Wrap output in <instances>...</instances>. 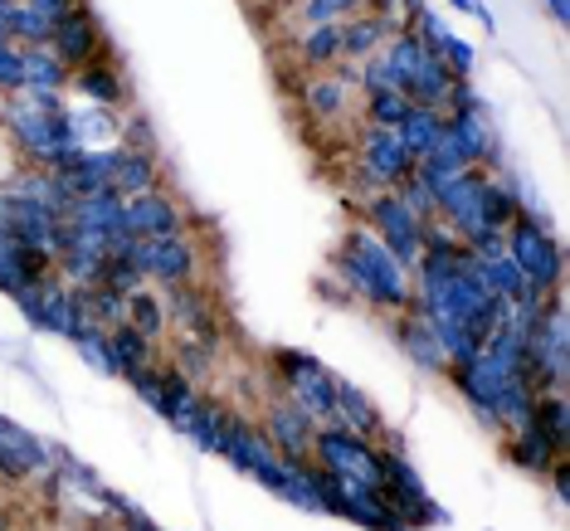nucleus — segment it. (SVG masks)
<instances>
[{
	"label": "nucleus",
	"mask_w": 570,
	"mask_h": 531,
	"mask_svg": "<svg viewBox=\"0 0 570 531\" xmlns=\"http://www.w3.org/2000/svg\"><path fill=\"white\" fill-rule=\"evenodd\" d=\"M332 274L342 278L346 293L361 297V303L375 307V313H385V317L405 313L410 297H414L410 268L371 235L366 219H352V225L342 229V239H336V249H332Z\"/></svg>",
	"instance_id": "obj_1"
},
{
	"label": "nucleus",
	"mask_w": 570,
	"mask_h": 531,
	"mask_svg": "<svg viewBox=\"0 0 570 531\" xmlns=\"http://www.w3.org/2000/svg\"><path fill=\"white\" fill-rule=\"evenodd\" d=\"M0 127H6L10 147L20 151V166L69 171L83 157L69 132V102H63V94H6L0 98Z\"/></svg>",
	"instance_id": "obj_2"
},
{
	"label": "nucleus",
	"mask_w": 570,
	"mask_h": 531,
	"mask_svg": "<svg viewBox=\"0 0 570 531\" xmlns=\"http://www.w3.org/2000/svg\"><path fill=\"white\" fill-rule=\"evenodd\" d=\"M502 249L512 254V264L527 274L531 297H551L566 288V249L547 225V215H517L502 229Z\"/></svg>",
	"instance_id": "obj_3"
},
{
	"label": "nucleus",
	"mask_w": 570,
	"mask_h": 531,
	"mask_svg": "<svg viewBox=\"0 0 570 531\" xmlns=\"http://www.w3.org/2000/svg\"><path fill=\"white\" fill-rule=\"evenodd\" d=\"M381 459H385V478H381V498H385V508H391L410 531L449 527V512L439 508L434 492L424 488V478H420V469L410 463V453H405V444H400V439L381 444Z\"/></svg>",
	"instance_id": "obj_4"
},
{
	"label": "nucleus",
	"mask_w": 570,
	"mask_h": 531,
	"mask_svg": "<svg viewBox=\"0 0 570 531\" xmlns=\"http://www.w3.org/2000/svg\"><path fill=\"white\" fill-rule=\"evenodd\" d=\"M527 366L531 385L541 391H566L570 385V322H566V288L541 303L537 322L527 332Z\"/></svg>",
	"instance_id": "obj_5"
},
{
	"label": "nucleus",
	"mask_w": 570,
	"mask_h": 531,
	"mask_svg": "<svg viewBox=\"0 0 570 531\" xmlns=\"http://www.w3.org/2000/svg\"><path fill=\"white\" fill-rule=\"evenodd\" d=\"M385 59H391L395 83L410 102H420V108H449V94H453V83H459V73H453L439 55H430L410 30L391 35Z\"/></svg>",
	"instance_id": "obj_6"
},
{
	"label": "nucleus",
	"mask_w": 570,
	"mask_h": 531,
	"mask_svg": "<svg viewBox=\"0 0 570 531\" xmlns=\"http://www.w3.org/2000/svg\"><path fill=\"white\" fill-rule=\"evenodd\" d=\"M268 371H274V391L288 395L293 405H303L317 424H332V410H336V395H332V381L336 371H327L313 352H297V346H278L268 356Z\"/></svg>",
	"instance_id": "obj_7"
},
{
	"label": "nucleus",
	"mask_w": 570,
	"mask_h": 531,
	"mask_svg": "<svg viewBox=\"0 0 570 531\" xmlns=\"http://www.w3.org/2000/svg\"><path fill=\"white\" fill-rule=\"evenodd\" d=\"M127 258L141 268V278H147L151 288L200 283L205 264H210V254H205V244H200L196 229H186V235H166V239H137Z\"/></svg>",
	"instance_id": "obj_8"
},
{
	"label": "nucleus",
	"mask_w": 570,
	"mask_h": 531,
	"mask_svg": "<svg viewBox=\"0 0 570 531\" xmlns=\"http://www.w3.org/2000/svg\"><path fill=\"white\" fill-rule=\"evenodd\" d=\"M313 463L322 473H332V478H356V483H371V488H381V478H385L381 444H371V439L342 430V424H317Z\"/></svg>",
	"instance_id": "obj_9"
},
{
	"label": "nucleus",
	"mask_w": 570,
	"mask_h": 531,
	"mask_svg": "<svg viewBox=\"0 0 570 531\" xmlns=\"http://www.w3.org/2000/svg\"><path fill=\"white\" fill-rule=\"evenodd\" d=\"M16 307H20V317L30 322L35 332L59 336V342H73V336L88 332L83 307H79V293H73L59 274H49L45 283H30V288L16 297Z\"/></svg>",
	"instance_id": "obj_10"
},
{
	"label": "nucleus",
	"mask_w": 570,
	"mask_h": 531,
	"mask_svg": "<svg viewBox=\"0 0 570 531\" xmlns=\"http://www.w3.org/2000/svg\"><path fill=\"white\" fill-rule=\"evenodd\" d=\"M356 219H366L371 235L381 239L385 249H391L405 268L420 264V249H424V219L414 215L410 205L395 196V190H381V196H371V200L356 210Z\"/></svg>",
	"instance_id": "obj_11"
},
{
	"label": "nucleus",
	"mask_w": 570,
	"mask_h": 531,
	"mask_svg": "<svg viewBox=\"0 0 570 531\" xmlns=\"http://www.w3.org/2000/svg\"><path fill=\"white\" fill-rule=\"evenodd\" d=\"M161 303H166V327H171V336H190V342H205V346H215V352H225V317H219L205 283L161 288Z\"/></svg>",
	"instance_id": "obj_12"
},
{
	"label": "nucleus",
	"mask_w": 570,
	"mask_h": 531,
	"mask_svg": "<svg viewBox=\"0 0 570 531\" xmlns=\"http://www.w3.org/2000/svg\"><path fill=\"white\" fill-rule=\"evenodd\" d=\"M55 473V453L49 439H40L30 424L0 414V483L24 488V483H45Z\"/></svg>",
	"instance_id": "obj_13"
},
{
	"label": "nucleus",
	"mask_w": 570,
	"mask_h": 531,
	"mask_svg": "<svg viewBox=\"0 0 570 531\" xmlns=\"http://www.w3.org/2000/svg\"><path fill=\"white\" fill-rule=\"evenodd\" d=\"M297 102L313 122H346L361 108V88H356V63H336V69L307 73L297 88Z\"/></svg>",
	"instance_id": "obj_14"
},
{
	"label": "nucleus",
	"mask_w": 570,
	"mask_h": 531,
	"mask_svg": "<svg viewBox=\"0 0 570 531\" xmlns=\"http://www.w3.org/2000/svg\"><path fill=\"white\" fill-rule=\"evenodd\" d=\"M352 166L356 171H366L381 190H395L420 161L405 151V141H400L395 127H361L356 147H352Z\"/></svg>",
	"instance_id": "obj_15"
},
{
	"label": "nucleus",
	"mask_w": 570,
	"mask_h": 531,
	"mask_svg": "<svg viewBox=\"0 0 570 531\" xmlns=\"http://www.w3.org/2000/svg\"><path fill=\"white\" fill-rule=\"evenodd\" d=\"M122 229L132 239H166V235H186L190 210L180 205L176 190H147V196L122 200Z\"/></svg>",
	"instance_id": "obj_16"
},
{
	"label": "nucleus",
	"mask_w": 570,
	"mask_h": 531,
	"mask_svg": "<svg viewBox=\"0 0 570 531\" xmlns=\"http://www.w3.org/2000/svg\"><path fill=\"white\" fill-rule=\"evenodd\" d=\"M49 49L69 63V73L73 69H83V63H94L102 55H112V45H108V30H102V20H98V10L88 6H73L69 16H63L55 24V35H49Z\"/></svg>",
	"instance_id": "obj_17"
},
{
	"label": "nucleus",
	"mask_w": 570,
	"mask_h": 531,
	"mask_svg": "<svg viewBox=\"0 0 570 531\" xmlns=\"http://www.w3.org/2000/svg\"><path fill=\"white\" fill-rule=\"evenodd\" d=\"M258 430L268 434V444H274L278 459H313V434H317V420L307 414L303 405H293L288 395H268L264 405V420H258Z\"/></svg>",
	"instance_id": "obj_18"
},
{
	"label": "nucleus",
	"mask_w": 570,
	"mask_h": 531,
	"mask_svg": "<svg viewBox=\"0 0 570 531\" xmlns=\"http://www.w3.org/2000/svg\"><path fill=\"white\" fill-rule=\"evenodd\" d=\"M405 30H410L424 49H430V55L444 59L449 69L459 73V79H473V69H478V49H473L469 40H463V35L453 30V24H449L444 16H439V10L420 6V10H414V16L405 20Z\"/></svg>",
	"instance_id": "obj_19"
},
{
	"label": "nucleus",
	"mask_w": 570,
	"mask_h": 531,
	"mask_svg": "<svg viewBox=\"0 0 570 531\" xmlns=\"http://www.w3.org/2000/svg\"><path fill=\"white\" fill-rule=\"evenodd\" d=\"M69 94H79L83 102H94V108H127L132 102V79H127V69L112 55H102L94 63H83V69L69 73Z\"/></svg>",
	"instance_id": "obj_20"
},
{
	"label": "nucleus",
	"mask_w": 570,
	"mask_h": 531,
	"mask_svg": "<svg viewBox=\"0 0 570 531\" xmlns=\"http://www.w3.org/2000/svg\"><path fill=\"white\" fill-rule=\"evenodd\" d=\"M59 215L40 210V205L30 200H16L0 190V229H10L20 244H30V249H40L45 258H59Z\"/></svg>",
	"instance_id": "obj_21"
},
{
	"label": "nucleus",
	"mask_w": 570,
	"mask_h": 531,
	"mask_svg": "<svg viewBox=\"0 0 570 531\" xmlns=\"http://www.w3.org/2000/svg\"><path fill=\"white\" fill-rule=\"evenodd\" d=\"M215 453H219V459H225L235 473H254L258 463L278 459L274 444H268V434L258 430V420H249V414H239V410H229L225 430H219V439H215Z\"/></svg>",
	"instance_id": "obj_22"
},
{
	"label": "nucleus",
	"mask_w": 570,
	"mask_h": 531,
	"mask_svg": "<svg viewBox=\"0 0 570 531\" xmlns=\"http://www.w3.org/2000/svg\"><path fill=\"white\" fill-rule=\"evenodd\" d=\"M49 274H55V258H45L40 249L20 244L10 229H0V293H6L10 303H16L30 283H45Z\"/></svg>",
	"instance_id": "obj_23"
},
{
	"label": "nucleus",
	"mask_w": 570,
	"mask_h": 531,
	"mask_svg": "<svg viewBox=\"0 0 570 531\" xmlns=\"http://www.w3.org/2000/svg\"><path fill=\"white\" fill-rule=\"evenodd\" d=\"M391 332H395V346L405 352L410 366H420L424 375H444L449 371V356H444V346H439L434 327L414 313V307H405V313L391 317Z\"/></svg>",
	"instance_id": "obj_24"
},
{
	"label": "nucleus",
	"mask_w": 570,
	"mask_h": 531,
	"mask_svg": "<svg viewBox=\"0 0 570 531\" xmlns=\"http://www.w3.org/2000/svg\"><path fill=\"white\" fill-rule=\"evenodd\" d=\"M332 395H336L332 424H342V430L371 439V444H385V414H381V405H375L366 391H361V385H352L346 375H336V381H332Z\"/></svg>",
	"instance_id": "obj_25"
},
{
	"label": "nucleus",
	"mask_w": 570,
	"mask_h": 531,
	"mask_svg": "<svg viewBox=\"0 0 570 531\" xmlns=\"http://www.w3.org/2000/svg\"><path fill=\"white\" fill-rule=\"evenodd\" d=\"M395 20L391 16H375V10H356V16L342 20V63H366L371 55H381L391 45Z\"/></svg>",
	"instance_id": "obj_26"
},
{
	"label": "nucleus",
	"mask_w": 570,
	"mask_h": 531,
	"mask_svg": "<svg viewBox=\"0 0 570 531\" xmlns=\"http://www.w3.org/2000/svg\"><path fill=\"white\" fill-rule=\"evenodd\" d=\"M122 200L132 196H147V190H161L166 186V171H161V151L157 147H122L118 157V171L108 180Z\"/></svg>",
	"instance_id": "obj_27"
},
{
	"label": "nucleus",
	"mask_w": 570,
	"mask_h": 531,
	"mask_svg": "<svg viewBox=\"0 0 570 531\" xmlns=\"http://www.w3.org/2000/svg\"><path fill=\"white\" fill-rule=\"evenodd\" d=\"M0 190H6V196H16V200L40 205V210L59 215V219H69V205H73V196L59 186V176L55 171H40V166H20L10 180H0Z\"/></svg>",
	"instance_id": "obj_28"
},
{
	"label": "nucleus",
	"mask_w": 570,
	"mask_h": 531,
	"mask_svg": "<svg viewBox=\"0 0 570 531\" xmlns=\"http://www.w3.org/2000/svg\"><path fill=\"white\" fill-rule=\"evenodd\" d=\"M200 381H190L186 371H176L171 361H161V420L171 424L176 434L190 430V420H196L200 410Z\"/></svg>",
	"instance_id": "obj_29"
},
{
	"label": "nucleus",
	"mask_w": 570,
	"mask_h": 531,
	"mask_svg": "<svg viewBox=\"0 0 570 531\" xmlns=\"http://www.w3.org/2000/svg\"><path fill=\"white\" fill-rule=\"evenodd\" d=\"M502 449H508V463H517L522 473H537V478H547L551 463L561 459V449L537 430V420H527V424H517L512 434H502Z\"/></svg>",
	"instance_id": "obj_30"
},
{
	"label": "nucleus",
	"mask_w": 570,
	"mask_h": 531,
	"mask_svg": "<svg viewBox=\"0 0 570 531\" xmlns=\"http://www.w3.org/2000/svg\"><path fill=\"white\" fill-rule=\"evenodd\" d=\"M127 112V108H122ZM122 112L118 108H69V132L79 141V151H102V147H122L118 132H122Z\"/></svg>",
	"instance_id": "obj_31"
},
{
	"label": "nucleus",
	"mask_w": 570,
	"mask_h": 531,
	"mask_svg": "<svg viewBox=\"0 0 570 531\" xmlns=\"http://www.w3.org/2000/svg\"><path fill=\"white\" fill-rule=\"evenodd\" d=\"M478 205H483V225L492 229V235H502V229H508L512 219L522 215V180H512V176H502V171H488Z\"/></svg>",
	"instance_id": "obj_32"
},
{
	"label": "nucleus",
	"mask_w": 570,
	"mask_h": 531,
	"mask_svg": "<svg viewBox=\"0 0 570 531\" xmlns=\"http://www.w3.org/2000/svg\"><path fill=\"white\" fill-rule=\"evenodd\" d=\"M108 342H112V356H118L122 381H132V375H141V371H151V366H161L166 361V346L151 342V336H141L137 327H127V322L108 332Z\"/></svg>",
	"instance_id": "obj_33"
},
{
	"label": "nucleus",
	"mask_w": 570,
	"mask_h": 531,
	"mask_svg": "<svg viewBox=\"0 0 570 531\" xmlns=\"http://www.w3.org/2000/svg\"><path fill=\"white\" fill-rule=\"evenodd\" d=\"M293 59H297V69H307V73L336 69V63H342V24H307L293 40Z\"/></svg>",
	"instance_id": "obj_34"
},
{
	"label": "nucleus",
	"mask_w": 570,
	"mask_h": 531,
	"mask_svg": "<svg viewBox=\"0 0 570 531\" xmlns=\"http://www.w3.org/2000/svg\"><path fill=\"white\" fill-rule=\"evenodd\" d=\"M69 219L73 225H83V229H98V235H122V196L112 186H102V190H88V196H79L69 205Z\"/></svg>",
	"instance_id": "obj_35"
},
{
	"label": "nucleus",
	"mask_w": 570,
	"mask_h": 531,
	"mask_svg": "<svg viewBox=\"0 0 570 531\" xmlns=\"http://www.w3.org/2000/svg\"><path fill=\"white\" fill-rule=\"evenodd\" d=\"M20 94H69V63L49 45L24 49V88Z\"/></svg>",
	"instance_id": "obj_36"
},
{
	"label": "nucleus",
	"mask_w": 570,
	"mask_h": 531,
	"mask_svg": "<svg viewBox=\"0 0 570 531\" xmlns=\"http://www.w3.org/2000/svg\"><path fill=\"white\" fill-rule=\"evenodd\" d=\"M395 132H400V141H405L410 157L424 161V157H430V151L439 147V137H444V108H420V102H414L410 118L400 122Z\"/></svg>",
	"instance_id": "obj_37"
},
{
	"label": "nucleus",
	"mask_w": 570,
	"mask_h": 531,
	"mask_svg": "<svg viewBox=\"0 0 570 531\" xmlns=\"http://www.w3.org/2000/svg\"><path fill=\"white\" fill-rule=\"evenodd\" d=\"M127 307V327H137L141 336H151V342H166L171 327H166V303H161V288H151V283H141L132 297H122Z\"/></svg>",
	"instance_id": "obj_38"
},
{
	"label": "nucleus",
	"mask_w": 570,
	"mask_h": 531,
	"mask_svg": "<svg viewBox=\"0 0 570 531\" xmlns=\"http://www.w3.org/2000/svg\"><path fill=\"white\" fill-rule=\"evenodd\" d=\"M531 420H537V430L551 439L561 453H570V400L566 391H541L537 405H531Z\"/></svg>",
	"instance_id": "obj_39"
},
{
	"label": "nucleus",
	"mask_w": 570,
	"mask_h": 531,
	"mask_svg": "<svg viewBox=\"0 0 570 531\" xmlns=\"http://www.w3.org/2000/svg\"><path fill=\"white\" fill-rule=\"evenodd\" d=\"M73 293H79L83 322H88L94 332H112V327H122V322H127L122 297H118V293H108L102 283H94V288H73Z\"/></svg>",
	"instance_id": "obj_40"
},
{
	"label": "nucleus",
	"mask_w": 570,
	"mask_h": 531,
	"mask_svg": "<svg viewBox=\"0 0 570 531\" xmlns=\"http://www.w3.org/2000/svg\"><path fill=\"white\" fill-rule=\"evenodd\" d=\"M73 352H79V361L94 375H102V381H122V371H118V356H112V342H108V332H94L88 327L83 336H73Z\"/></svg>",
	"instance_id": "obj_41"
},
{
	"label": "nucleus",
	"mask_w": 570,
	"mask_h": 531,
	"mask_svg": "<svg viewBox=\"0 0 570 531\" xmlns=\"http://www.w3.org/2000/svg\"><path fill=\"white\" fill-rule=\"evenodd\" d=\"M225 420H229V405L219 395H200V410H196V420H190V430L186 439L196 444L200 453H215V439L219 430H225Z\"/></svg>",
	"instance_id": "obj_42"
},
{
	"label": "nucleus",
	"mask_w": 570,
	"mask_h": 531,
	"mask_svg": "<svg viewBox=\"0 0 570 531\" xmlns=\"http://www.w3.org/2000/svg\"><path fill=\"white\" fill-rule=\"evenodd\" d=\"M410 108L414 102L405 94H371V98H361V127H400L410 118Z\"/></svg>",
	"instance_id": "obj_43"
},
{
	"label": "nucleus",
	"mask_w": 570,
	"mask_h": 531,
	"mask_svg": "<svg viewBox=\"0 0 570 531\" xmlns=\"http://www.w3.org/2000/svg\"><path fill=\"white\" fill-rule=\"evenodd\" d=\"M98 502H102V517H112L122 531H161L157 522H151V512H141L132 498H122L118 488H108L102 483V492H98Z\"/></svg>",
	"instance_id": "obj_44"
},
{
	"label": "nucleus",
	"mask_w": 570,
	"mask_h": 531,
	"mask_svg": "<svg viewBox=\"0 0 570 531\" xmlns=\"http://www.w3.org/2000/svg\"><path fill=\"white\" fill-rule=\"evenodd\" d=\"M361 0H293V16L297 24H342L346 16H356Z\"/></svg>",
	"instance_id": "obj_45"
},
{
	"label": "nucleus",
	"mask_w": 570,
	"mask_h": 531,
	"mask_svg": "<svg viewBox=\"0 0 570 531\" xmlns=\"http://www.w3.org/2000/svg\"><path fill=\"white\" fill-rule=\"evenodd\" d=\"M356 88H361V98H371V94H400L395 69H391V59H385V49H381V55H371L366 63H356Z\"/></svg>",
	"instance_id": "obj_46"
},
{
	"label": "nucleus",
	"mask_w": 570,
	"mask_h": 531,
	"mask_svg": "<svg viewBox=\"0 0 570 531\" xmlns=\"http://www.w3.org/2000/svg\"><path fill=\"white\" fill-rule=\"evenodd\" d=\"M395 196L405 200V205H410V210L420 215V219H434V180L424 176L420 166H414V171H410L405 180H400V186H395Z\"/></svg>",
	"instance_id": "obj_47"
},
{
	"label": "nucleus",
	"mask_w": 570,
	"mask_h": 531,
	"mask_svg": "<svg viewBox=\"0 0 570 531\" xmlns=\"http://www.w3.org/2000/svg\"><path fill=\"white\" fill-rule=\"evenodd\" d=\"M98 283H102L108 293H118V297H132L147 278H141V268L132 264V258H108V264H102V278H98Z\"/></svg>",
	"instance_id": "obj_48"
},
{
	"label": "nucleus",
	"mask_w": 570,
	"mask_h": 531,
	"mask_svg": "<svg viewBox=\"0 0 570 531\" xmlns=\"http://www.w3.org/2000/svg\"><path fill=\"white\" fill-rule=\"evenodd\" d=\"M24 88V49L16 40H0V98Z\"/></svg>",
	"instance_id": "obj_49"
},
{
	"label": "nucleus",
	"mask_w": 570,
	"mask_h": 531,
	"mask_svg": "<svg viewBox=\"0 0 570 531\" xmlns=\"http://www.w3.org/2000/svg\"><path fill=\"white\" fill-rule=\"evenodd\" d=\"M132 395L141 400V405H147L151 414H161V366H151V371H141V375H132Z\"/></svg>",
	"instance_id": "obj_50"
},
{
	"label": "nucleus",
	"mask_w": 570,
	"mask_h": 531,
	"mask_svg": "<svg viewBox=\"0 0 570 531\" xmlns=\"http://www.w3.org/2000/svg\"><path fill=\"white\" fill-rule=\"evenodd\" d=\"M118 141H122V147H157V137H151V122L141 118V112H122Z\"/></svg>",
	"instance_id": "obj_51"
},
{
	"label": "nucleus",
	"mask_w": 570,
	"mask_h": 531,
	"mask_svg": "<svg viewBox=\"0 0 570 531\" xmlns=\"http://www.w3.org/2000/svg\"><path fill=\"white\" fill-rule=\"evenodd\" d=\"M20 6H24V10H35V16H40V20L49 24V30H55V24H59L63 16H69L73 6H83V0H20Z\"/></svg>",
	"instance_id": "obj_52"
},
{
	"label": "nucleus",
	"mask_w": 570,
	"mask_h": 531,
	"mask_svg": "<svg viewBox=\"0 0 570 531\" xmlns=\"http://www.w3.org/2000/svg\"><path fill=\"white\" fill-rule=\"evenodd\" d=\"M551 492H556V502H561V508H566V502H570V453H561V459H556L551 463Z\"/></svg>",
	"instance_id": "obj_53"
},
{
	"label": "nucleus",
	"mask_w": 570,
	"mask_h": 531,
	"mask_svg": "<svg viewBox=\"0 0 570 531\" xmlns=\"http://www.w3.org/2000/svg\"><path fill=\"white\" fill-rule=\"evenodd\" d=\"M541 6H547V16L556 24H570V0H541Z\"/></svg>",
	"instance_id": "obj_54"
},
{
	"label": "nucleus",
	"mask_w": 570,
	"mask_h": 531,
	"mask_svg": "<svg viewBox=\"0 0 570 531\" xmlns=\"http://www.w3.org/2000/svg\"><path fill=\"white\" fill-rule=\"evenodd\" d=\"M361 10H375V16H385V10H395V0H361Z\"/></svg>",
	"instance_id": "obj_55"
},
{
	"label": "nucleus",
	"mask_w": 570,
	"mask_h": 531,
	"mask_svg": "<svg viewBox=\"0 0 570 531\" xmlns=\"http://www.w3.org/2000/svg\"><path fill=\"white\" fill-rule=\"evenodd\" d=\"M453 10H463V16H478V6H483V0H449Z\"/></svg>",
	"instance_id": "obj_56"
},
{
	"label": "nucleus",
	"mask_w": 570,
	"mask_h": 531,
	"mask_svg": "<svg viewBox=\"0 0 570 531\" xmlns=\"http://www.w3.org/2000/svg\"><path fill=\"white\" fill-rule=\"evenodd\" d=\"M0 531H10V517H6V508H0Z\"/></svg>",
	"instance_id": "obj_57"
}]
</instances>
